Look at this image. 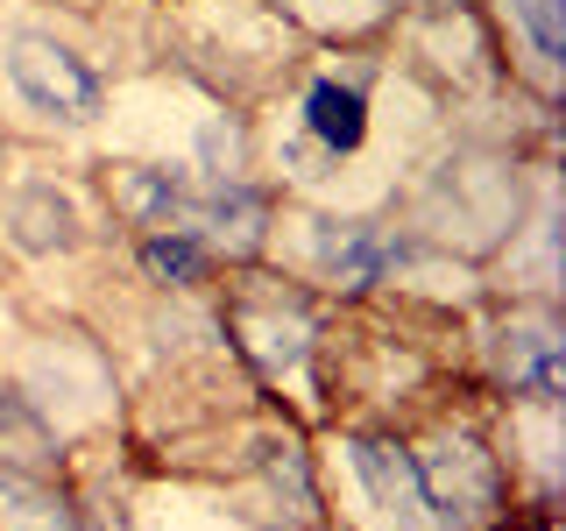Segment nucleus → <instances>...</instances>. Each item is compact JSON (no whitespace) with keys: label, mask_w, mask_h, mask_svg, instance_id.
<instances>
[{"label":"nucleus","mask_w":566,"mask_h":531,"mask_svg":"<svg viewBox=\"0 0 566 531\" xmlns=\"http://www.w3.org/2000/svg\"><path fill=\"white\" fill-rule=\"evenodd\" d=\"M142 262H149V277H164V283H191V277L206 270V256H199V241H191V235H149Z\"/></svg>","instance_id":"obj_9"},{"label":"nucleus","mask_w":566,"mask_h":531,"mask_svg":"<svg viewBox=\"0 0 566 531\" xmlns=\"http://www.w3.org/2000/svg\"><path fill=\"white\" fill-rule=\"evenodd\" d=\"M0 531H78L71 510L50 489H35L29 475H0Z\"/></svg>","instance_id":"obj_7"},{"label":"nucleus","mask_w":566,"mask_h":531,"mask_svg":"<svg viewBox=\"0 0 566 531\" xmlns=\"http://www.w3.org/2000/svg\"><path fill=\"white\" fill-rule=\"evenodd\" d=\"M8 71H14V85H22V100L35 114H57V121H93L99 100H106L93 64H85L78 50L50 43V35H22V43L8 50Z\"/></svg>","instance_id":"obj_1"},{"label":"nucleus","mask_w":566,"mask_h":531,"mask_svg":"<svg viewBox=\"0 0 566 531\" xmlns=\"http://www.w3.org/2000/svg\"><path fill=\"white\" fill-rule=\"evenodd\" d=\"M517 14H524V29H531V43L545 50V58H559V0H517Z\"/></svg>","instance_id":"obj_10"},{"label":"nucleus","mask_w":566,"mask_h":531,"mask_svg":"<svg viewBox=\"0 0 566 531\" xmlns=\"http://www.w3.org/2000/svg\"><path fill=\"white\" fill-rule=\"evenodd\" d=\"M318 262H326L347 291H368V283L397 262V241L376 235V227H326V235H318Z\"/></svg>","instance_id":"obj_6"},{"label":"nucleus","mask_w":566,"mask_h":531,"mask_svg":"<svg viewBox=\"0 0 566 531\" xmlns=\"http://www.w3.org/2000/svg\"><path fill=\"white\" fill-rule=\"evenodd\" d=\"M418 475H424V496H432V518H482L495 496L489 454L468 447V439H453L439 454H418Z\"/></svg>","instance_id":"obj_3"},{"label":"nucleus","mask_w":566,"mask_h":531,"mask_svg":"<svg viewBox=\"0 0 566 531\" xmlns=\"http://www.w3.org/2000/svg\"><path fill=\"white\" fill-rule=\"evenodd\" d=\"M305 121H312V135L326 142V149H354V142H361V128H368L361 93H354V85H312Z\"/></svg>","instance_id":"obj_8"},{"label":"nucleus","mask_w":566,"mask_h":531,"mask_svg":"<svg viewBox=\"0 0 566 531\" xmlns=\"http://www.w3.org/2000/svg\"><path fill=\"white\" fill-rule=\"evenodd\" d=\"M503 376L531 397H559L566 389V341L553 326H510L503 333Z\"/></svg>","instance_id":"obj_4"},{"label":"nucleus","mask_w":566,"mask_h":531,"mask_svg":"<svg viewBox=\"0 0 566 531\" xmlns=\"http://www.w3.org/2000/svg\"><path fill=\"white\" fill-rule=\"evenodd\" d=\"M57 468V439H50V425L29 412L14 389H0V475H50Z\"/></svg>","instance_id":"obj_5"},{"label":"nucleus","mask_w":566,"mask_h":531,"mask_svg":"<svg viewBox=\"0 0 566 531\" xmlns=\"http://www.w3.org/2000/svg\"><path fill=\"white\" fill-rule=\"evenodd\" d=\"M354 475H361L368 496H376V503H382L403 531H424V524H432V496H424L418 454L389 447V439H354Z\"/></svg>","instance_id":"obj_2"}]
</instances>
